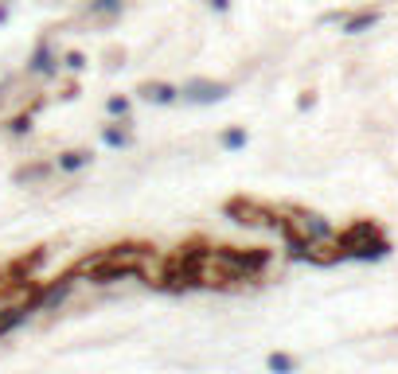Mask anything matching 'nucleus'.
Instances as JSON below:
<instances>
[{"label": "nucleus", "mask_w": 398, "mask_h": 374, "mask_svg": "<svg viewBox=\"0 0 398 374\" xmlns=\"http://www.w3.org/2000/svg\"><path fill=\"white\" fill-rule=\"evenodd\" d=\"M390 242L379 234L375 222H356L348 234L340 238L336 246V257H356V261H379V257H387Z\"/></svg>", "instance_id": "nucleus-1"}, {"label": "nucleus", "mask_w": 398, "mask_h": 374, "mask_svg": "<svg viewBox=\"0 0 398 374\" xmlns=\"http://www.w3.org/2000/svg\"><path fill=\"white\" fill-rule=\"evenodd\" d=\"M180 98L191 101V106H211V101L227 98V86H219V82H188L180 90Z\"/></svg>", "instance_id": "nucleus-2"}, {"label": "nucleus", "mask_w": 398, "mask_h": 374, "mask_svg": "<svg viewBox=\"0 0 398 374\" xmlns=\"http://www.w3.org/2000/svg\"><path fill=\"white\" fill-rule=\"evenodd\" d=\"M31 312H35L31 304H12V308H4V312H0V339H4L8 332H16V327H20Z\"/></svg>", "instance_id": "nucleus-3"}, {"label": "nucleus", "mask_w": 398, "mask_h": 374, "mask_svg": "<svg viewBox=\"0 0 398 374\" xmlns=\"http://www.w3.org/2000/svg\"><path fill=\"white\" fill-rule=\"evenodd\" d=\"M141 98L152 101V106H172L180 98V90L164 86V82H149V86H141Z\"/></svg>", "instance_id": "nucleus-4"}, {"label": "nucleus", "mask_w": 398, "mask_h": 374, "mask_svg": "<svg viewBox=\"0 0 398 374\" xmlns=\"http://www.w3.org/2000/svg\"><path fill=\"white\" fill-rule=\"evenodd\" d=\"M86 164H90V152H63V156L55 160L59 172H82Z\"/></svg>", "instance_id": "nucleus-5"}, {"label": "nucleus", "mask_w": 398, "mask_h": 374, "mask_svg": "<svg viewBox=\"0 0 398 374\" xmlns=\"http://www.w3.org/2000/svg\"><path fill=\"white\" fill-rule=\"evenodd\" d=\"M28 70H31V74H51V70H55V59H51V51H47V47L35 51V55H31V63H28Z\"/></svg>", "instance_id": "nucleus-6"}, {"label": "nucleus", "mask_w": 398, "mask_h": 374, "mask_svg": "<svg viewBox=\"0 0 398 374\" xmlns=\"http://www.w3.org/2000/svg\"><path fill=\"white\" fill-rule=\"evenodd\" d=\"M266 366H269V371H273V374H293V366H297V363H293L289 355L273 351V355H269V359H266Z\"/></svg>", "instance_id": "nucleus-7"}, {"label": "nucleus", "mask_w": 398, "mask_h": 374, "mask_svg": "<svg viewBox=\"0 0 398 374\" xmlns=\"http://www.w3.org/2000/svg\"><path fill=\"white\" fill-rule=\"evenodd\" d=\"M223 148H227V152L246 148V133H242V129H227V133H223Z\"/></svg>", "instance_id": "nucleus-8"}, {"label": "nucleus", "mask_w": 398, "mask_h": 374, "mask_svg": "<svg viewBox=\"0 0 398 374\" xmlns=\"http://www.w3.org/2000/svg\"><path fill=\"white\" fill-rule=\"evenodd\" d=\"M102 140H106L110 148H125V145H129V133H125V129H118V125H110L106 133H102Z\"/></svg>", "instance_id": "nucleus-9"}, {"label": "nucleus", "mask_w": 398, "mask_h": 374, "mask_svg": "<svg viewBox=\"0 0 398 374\" xmlns=\"http://www.w3.org/2000/svg\"><path fill=\"white\" fill-rule=\"evenodd\" d=\"M113 113V117H125L129 113V98H110V106H106Z\"/></svg>", "instance_id": "nucleus-10"}, {"label": "nucleus", "mask_w": 398, "mask_h": 374, "mask_svg": "<svg viewBox=\"0 0 398 374\" xmlns=\"http://www.w3.org/2000/svg\"><path fill=\"white\" fill-rule=\"evenodd\" d=\"M43 176H47V168H24L16 179H43Z\"/></svg>", "instance_id": "nucleus-11"}, {"label": "nucleus", "mask_w": 398, "mask_h": 374, "mask_svg": "<svg viewBox=\"0 0 398 374\" xmlns=\"http://www.w3.org/2000/svg\"><path fill=\"white\" fill-rule=\"evenodd\" d=\"M367 24H375V16H359V20H351L348 31H359V28H367Z\"/></svg>", "instance_id": "nucleus-12"}, {"label": "nucleus", "mask_w": 398, "mask_h": 374, "mask_svg": "<svg viewBox=\"0 0 398 374\" xmlns=\"http://www.w3.org/2000/svg\"><path fill=\"white\" fill-rule=\"evenodd\" d=\"M28 117H16V121H12V133H28Z\"/></svg>", "instance_id": "nucleus-13"}]
</instances>
